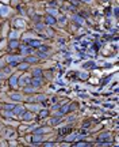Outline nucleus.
<instances>
[{
	"label": "nucleus",
	"instance_id": "1",
	"mask_svg": "<svg viewBox=\"0 0 119 147\" xmlns=\"http://www.w3.org/2000/svg\"><path fill=\"white\" fill-rule=\"evenodd\" d=\"M11 27L12 29H16V30H22L25 32L27 29V22L23 21V18H19V16H15L12 22H11Z\"/></svg>",
	"mask_w": 119,
	"mask_h": 147
},
{
	"label": "nucleus",
	"instance_id": "2",
	"mask_svg": "<svg viewBox=\"0 0 119 147\" xmlns=\"http://www.w3.org/2000/svg\"><path fill=\"white\" fill-rule=\"evenodd\" d=\"M14 8L10 7V5L7 4H3V3H0V18H3V19H7V18H11V16L14 15Z\"/></svg>",
	"mask_w": 119,
	"mask_h": 147
},
{
	"label": "nucleus",
	"instance_id": "3",
	"mask_svg": "<svg viewBox=\"0 0 119 147\" xmlns=\"http://www.w3.org/2000/svg\"><path fill=\"white\" fill-rule=\"evenodd\" d=\"M22 33H23L22 30H16V29H12V30L10 32V38H11V40H18Z\"/></svg>",
	"mask_w": 119,
	"mask_h": 147
},
{
	"label": "nucleus",
	"instance_id": "4",
	"mask_svg": "<svg viewBox=\"0 0 119 147\" xmlns=\"http://www.w3.org/2000/svg\"><path fill=\"white\" fill-rule=\"evenodd\" d=\"M18 76H19V74H15V75H12L10 78V84L11 87H14V89H16L18 87V83H16V79H18Z\"/></svg>",
	"mask_w": 119,
	"mask_h": 147
},
{
	"label": "nucleus",
	"instance_id": "5",
	"mask_svg": "<svg viewBox=\"0 0 119 147\" xmlns=\"http://www.w3.org/2000/svg\"><path fill=\"white\" fill-rule=\"evenodd\" d=\"M7 32H8V23H5L3 26V33H1V37H7Z\"/></svg>",
	"mask_w": 119,
	"mask_h": 147
},
{
	"label": "nucleus",
	"instance_id": "6",
	"mask_svg": "<svg viewBox=\"0 0 119 147\" xmlns=\"http://www.w3.org/2000/svg\"><path fill=\"white\" fill-rule=\"evenodd\" d=\"M5 47H7V40H5V38H3V41H0V51L5 49Z\"/></svg>",
	"mask_w": 119,
	"mask_h": 147
},
{
	"label": "nucleus",
	"instance_id": "7",
	"mask_svg": "<svg viewBox=\"0 0 119 147\" xmlns=\"http://www.w3.org/2000/svg\"><path fill=\"white\" fill-rule=\"evenodd\" d=\"M27 61H34V63H35L37 59L35 57H27Z\"/></svg>",
	"mask_w": 119,
	"mask_h": 147
},
{
	"label": "nucleus",
	"instance_id": "8",
	"mask_svg": "<svg viewBox=\"0 0 119 147\" xmlns=\"http://www.w3.org/2000/svg\"><path fill=\"white\" fill-rule=\"evenodd\" d=\"M0 1H1L3 4H8V3H10V0H0Z\"/></svg>",
	"mask_w": 119,
	"mask_h": 147
},
{
	"label": "nucleus",
	"instance_id": "9",
	"mask_svg": "<svg viewBox=\"0 0 119 147\" xmlns=\"http://www.w3.org/2000/svg\"><path fill=\"white\" fill-rule=\"evenodd\" d=\"M83 1H85V3H92L93 0H83Z\"/></svg>",
	"mask_w": 119,
	"mask_h": 147
},
{
	"label": "nucleus",
	"instance_id": "10",
	"mask_svg": "<svg viewBox=\"0 0 119 147\" xmlns=\"http://www.w3.org/2000/svg\"><path fill=\"white\" fill-rule=\"evenodd\" d=\"M0 109H1V104H0Z\"/></svg>",
	"mask_w": 119,
	"mask_h": 147
},
{
	"label": "nucleus",
	"instance_id": "11",
	"mask_svg": "<svg viewBox=\"0 0 119 147\" xmlns=\"http://www.w3.org/2000/svg\"><path fill=\"white\" fill-rule=\"evenodd\" d=\"M0 36H1V34H0Z\"/></svg>",
	"mask_w": 119,
	"mask_h": 147
}]
</instances>
